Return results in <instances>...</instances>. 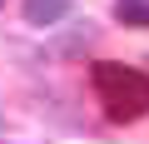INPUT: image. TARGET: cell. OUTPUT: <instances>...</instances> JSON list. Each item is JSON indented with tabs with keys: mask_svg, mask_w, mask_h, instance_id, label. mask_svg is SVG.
<instances>
[{
	"mask_svg": "<svg viewBox=\"0 0 149 144\" xmlns=\"http://www.w3.org/2000/svg\"><path fill=\"white\" fill-rule=\"evenodd\" d=\"M90 80H95V95H100V104H104V119L134 124V119L149 114V75H144V70L100 60Z\"/></svg>",
	"mask_w": 149,
	"mask_h": 144,
	"instance_id": "cell-1",
	"label": "cell"
},
{
	"mask_svg": "<svg viewBox=\"0 0 149 144\" xmlns=\"http://www.w3.org/2000/svg\"><path fill=\"white\" fill-rule=\"evenodd\" d=\"M90 45H95V25H90V20H80L70 35H55V40H50V55H60V60H74V55H85Z\"/></svg>",
	"mask_w": 149,
	"mask_h": 144,
	"instance_id": "cell-2",
	"label": "cell"
},
{
	"mask_svg": "<svg viewBox=\"0 0 149 144\" xmlns=\"http://www.w3.org/2000/svg\"><path fill=\"white\" fill-rule=\"evenodd\" d=\"M70 15V0H25V25H60Z\"/></svg>",
	"mask_w": 149,
	"mask_h": 144,
	"instance_id": "cell-3",
	"label": "cell"
},
{
	"mask_svg": "<svg viewBox=\"0 0 149 144\" xmlns=\"http://www.w3.org/2000/svg\"><path fill=\"white\" fill-rule=\"evenodd\" d=\"M114 20L129 30H149V0H114Z\"/></svg>",
	"mask_w": 149,
	"mask_h": 144,
	"instance_id": "cell-4",
	"label": "cell"
},
{
	"mask_svg": "<svg viewBox=\"0 0 149 144\" xmlns=\"http://www.w3.org/2000/svg\"><path fill=\"white\" fill-rule=\"evenodd\" d=\"M0 129H5V114H0Z\"/></svg>",
	"mask_w": 149,
	"mask_h": 144,
	"instance_id": "cell-5",
	"label": "cell"
},
{
	"mask_svg": "<svg viewBox=\"0 0 149 144\" xmlns=\"http://www.w3.org/2000/svg\"><path fill=\"white\" fill-rule=\"evenodd\" d=\"M0 5H5V0H0Z\"/></svg>",
	"mask_w": 149,
	"mask_h": 144,
	"instance_id": "cell-6",
	"label": "cell"
}]
</instances>
